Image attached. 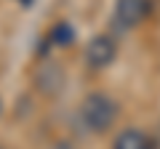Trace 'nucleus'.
Instances as JSON below:
<instances>
[{"label": "nucleus", "instance_id": "7ed1b4c3", "mask_svg": "<svg viewBox=\"0 0 160 149\" xmlns=\"http://www.w3.org/2000/svg\"><path fill=\"white\" fill-rule=\"evenodd\" d=\"M149 13V0H115V24L120 29H136Z\"/></svg>", "mask_w": 160, "mask_h": 149}, {"label": "nucleus", "instance_id": "20e7f679", "mask_svg": "<svg viewBox=\"0 0 160 149\" xmlns=\"http://www.w3.org/2000/svg\"><path fill=\"white\" fill-rule=\"evenodd\" d=\"M35 85H38V91L48 93V96H53V93L62 91V85H64V72L59 69V64H53V61L40 64V69L35 72Z\"/></svg>", "mask_w": 160, "mask_h": 149}, {"label": "nucleus", "instance_id": "423d86ee", "mask_svg": "<svg viewBox=\"0 0 160 149\" xmlns=\"http://www.w3.org/2000/svg\"><path fill=\"white\" fill-rule=\"evenodd\" d=\"M48 43H53V46L59 48H69L75 43V29L69 22H56L53 24V29L48 32Z\"/></svg>", "mask_w": 160, "mask_h": 149}, {"label": "nucleus", "instance_id": "6e6552de", "mask_svg": "<svg viewBox=\"0 0 160 149\" xmlns=\"http://www.w3.org/2000/svg\"><path fill=\"white\" fill-rule=\"evenodd\" d=\"M0 149H6V147H0Z\"/></svg>", "mask_w": 160, "mask_h": 149}, {"label": "nucleus", "instance_id": "0eeeda50", "mask_svg": "<svg viewBox=\"0 0 160 149\" xmlns=\"http://www.w3.org/2000/svg\"><path fill=\"white\" fill-rule=\"evenodd\" d=\"M16 3H22V6H24V8H27V6H32L35 0H16Z\"/></svg>", "mask_w": 160, "mask_h": 149}, {"label": "nucleus", "instance_id": "f03ea898", "mask_svg": "<svg viewBox=\"0 0 160 149\" xmlns=\"http://www.w3.org/2000/svg\"><path fill=\"white\" fill-rule=\"evenodd\" d=\"M118 59V43L112 35H93L86 46V61L91 69H107Z\"/></svg>", "mask_w": 160, "mask_h": 149}, {"label": "nucleus", "instance_id": "f257e3e1", "mask_svg": "<svg viewBox=\"0 0 160 149\" xmlns=\"http://www.w3.org/2000/svg\"><path fill=\"white\" fill-rule=\"evenodd\" d=\"M120 115V107L107 93H88L80 104V123L91 133H107Z\"/></svg>", "mask_w": 160, "mask_h": 149}, {"label": "nucleus", "instance_id": "39448f33", "mask_svg": "<svg viewBox=\"0 0 160 149\" xmlns=\"http://www.w3.org/2000/svg\"><path fill=\"white\" fill-rule=\"evenodd\" d=\"M112 149H152V141L144 131L139 128H126L120 131L118 138L112 141Z\"/></svg>", "mask_w": 160, "mask_h": 149}]
</instances>
